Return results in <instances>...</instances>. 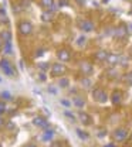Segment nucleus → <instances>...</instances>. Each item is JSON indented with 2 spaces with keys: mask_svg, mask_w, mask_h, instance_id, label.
Listing matches in <instances>:
<instances>
[{
  "mask_svg": "<svg viewBox=\"0 0 132 147\" xmlns=\"http://www.w3.org/2000/svg\"><path fill=\"white\" fill-rule=\"evenodd\" d=\"M64 72H65V67L61 62L53 64V67H51V75L53 76H60V75H63Z\"/></svg>",
  "mask_w": 132,
  "mask_h": 147,
  "instance_id": "nucleus-3",
  "label": "nucleus"
},
{
  "mask_svg": "<svg viewBox=\"0 0 132 147\" xmlns=\"http://www.w3.org/2000/svg\"><path fill=\"white\" fill-rule=\"evenodd\" d=\"M105 147H115V146H114V144H107Z\"/></svg>",
  "mask_w": 132,
  "mask_h": 147,
  "instance_id": "nucleus-38",
  "label": "nucleus"
},
{
  "mask_svg": "<svg viewBox=\"0 0 132 147\" xmlns=\"http://www.w3.org/2000/svg\"><path fill=\"white\" fill-rule=\"evenodd\" d=\"M0 38H1L4 42H6V41H12V33L7 31V30H4V31L0 33Z\"/></svg>",
  "mask_w": 132,
  "mask_h": 147,
  "instance_id": "nucleus-16",
  "label": "nucleus"
},
{
  "mask_svg": "<svg viewBox=\"0 0 132 147\" xmlns=\"http://www.w3.org/2000/svg\"><path fill=\"white\" fill-rule=\"evenodd\" d=\"M3 53L4 54H7V55H12L13 54V45H12V41H6L4 42V47H3Z\"/></svg>",
  "mask_w": 132,
  "mask_h": 147,
  "instance_id": "nucleus-15",
  "label": "nucleus"
},
{
  "mask_svg": "<svg viewBox=\"0 0 132 147\" xmlns=\"http://www.w3.org/2000/svg\"><path fill=\"white\" fill-rule=\"evenodd\" d=\"M81 84H82L84 88H91V81H90V79H82Z\"/></svg>",
  "mask_w": 132,
  "mask_h": 147,
  "instance_id": "nucleus-26",
  "label": "nucleus"
},
{
  "mask_svg": "<svg viewBox=\"0 0 132 147\" xmlns=\"http://www.w3.org/2000/svg\"><path fill=\"white\" fill-rule=\"evenodd\" d=\"M19 31H20V34H23V36L31 34V31H33L31 23H30V21H21L19 24Z\"/></svg>",
  "mask_w": 132,
  "mask_h": 147,
  "instance_id": "nucleus-2",
  "label": "nucleus"
},
{
  "mask_svg": "<svg viewBox=\"0 0 132 147\" xmlns=\"http://www.w3.org/2000/svg\"><path fill=\"white\" fill-rule=\"evenodd\" d=\"M0 50H1V38H0Z\"/></svg>",
  "mask_w": 132,
  "mask_h": 147,
  "instance_id": "nucleus-41",
  "label": "nucleus"
},
{
  "mask_svg": "<svg viewBox=\"0 0 132 147\" xmlns=\"http://www.w3.org/2000/svg\"><path fill=\"white\" fill-rule=\"evenodd\" d=\"M80 28H81L82 31H85V33H90V31L94 30V24H93V21H90V20H84V21L80 24Z\"/></svg>",
  "mask_w": 132,
  "mask_h": 147,
  "instance_id": "nucleus-8",
  "label": "nucleus"
},
{
  "mask_svg": "<svg viewBox=\"0 0 132 147\" xmlns=\"http://www.w3.org/2000/svg\"><path fill=\"white\" fill-rule=\"evenodd\" d=\"M43 54H44V50H37V53H36V57H41Z\"/></svg>",
  "mask_w": 132,
  "mask_h": 147,
  "instance_id": "nucleus-33",
  "label": "nucleus"
},
{
  "mask_svg": "<svg viewBox=\"0 0 132 147\" xmlns=\"http://www.w3.org/2000/svg\"><path fill=\"white\" fill-rule=\"evenodd\" d=\"M37 67L40 68V69H41V71H46V69L48 68V64H46V62H38Z\"/></svg>",
  "mask_w": 132,
  "mask_h": 147,
  "instance_id": "nucleus-27",
  "label": "nucleus"
},
{
  "mask_svg": "<svg viewBox=\"0 0 132 147\" xmlns=\"http://www.w3.org/2000/svg\"><path fill=\"white\" fill-rule=\"evenodd\" d=\"M80 1H81V0H80Z\"/></svg>",
  "mask_w": 132,
  "mask_h": 147,
  "instance_id": "nucleus-45",
  "label": "nucleus"
},
{
  "mask_svg": "<svg viewBox=\"0 0 132 147\" xmlns=\"http://www.w3.org/2000/svg\"><path fill=\"white\" fill-rule=\"evenodd\" d=\"M111 99H112V103H115V105L119 103V102H121V93L118 91H115L112 93V98H111Z\"/></svg>",
  "mask_w": 132,
  "mask_h": 147,
  "instance_id": "nucleus-20",
  "label": "nucleus"
},
{
  "mask_svg": "<svg viewBox=\"0 0 132 147\" xmlns=\"http://www.w3.org/2000/svg\"><path fill=\"white\" fill-rule=\"evenodd\" d=\"M124 81H125V84H127V85L132 86V71L131 72H128L125 76H124Z\"/></svg>",
  "mask_w": 132,
  "mask_h": 147,
  "instance_id": "nucleus-21",
  "label": "nucleus"
},
{
  "mask_svg": "<svg viewBox=\"0 0 132 147\" xmlns=\"http://www.w3.org/2000/svg\"><path fill=\"white\" fill-rule=\"evenodd\" d=\"M68 84H70V81H68L67 78H61V79H60V82H58V85H60L61 88H67V86H68Z\"/></svg>",
  "mask_w": 132,
  "mask_h": 147,
  "instance_id": "nucleus-22",
  "label": "nucleus"
},
{
  "mask_svg": "<svg viewBox=\"0 0 132 147\" xmlns=\"http://www.w3.org/2000/svg\"><path fill=\"white\" fill-rule=\"evenodd\" d=\"M24 147H37L36 144H27V146H24Z\"/></svg>",
  "mask_w": 132,
  "mask_h": 147,
  "instance_id": "nucleus-37",
  "label": "nucleus"
},
{
  "mask_svg": "<svg viewBox=\"0 0 132 147\" xmlns=\"http://www.w3.org/2000/svg\"><path fill=\"white\" fill-rule=\"evenodd\" d=\"M0 82H1V78H0Z\"/></svg>",
  "mask_w": 132,
  "mask_h": 147,
  "instance_id": "nucleus-42",
  "label": "nucleus"
},
{
  "mask_svg": "<svg viewBox=\"0 0 132 147\" xmlns=\"http://www.w3.org/2000/svg\"><path fill=\"white\" fill-rule=\"evenodd\" d=\"M108 1H110V0H102V3H108Z\"/></svg>",
  "mask_w": 132,
  "mask_h": 147,
  "instance_id": "nucleus-39",
  "label": "nucleus"
},
{
  "mask_svg": "<svg viewBox=\"0 0 132 147\" xmlns=\"http://www.w3.org/2000/svg\"><path fill=\"white\" fill-rule=\"evenodd\" d=\"M81 72L84 74V75H90V74L94 71V68H93V65L90 64V62H81Z\"/></svg>",
  "mask_w": 132,
  "mask_h": 147,
  "instance_id": "nucleus-11",
  "label": "nucleus"
},
{
  "mask_svg": "<svg viewBox=\"0 0 132 147\" xmlns=\"http://www.w3.org/2000/svg\"><path fill=\"white\" fill-rule=\"evenodd\" d=\"M53 136H54V130L47 129V130H44V133H43V136H41V140H43V142H50V140L53 139Z\"/></svg>",
  "mask_w": 132,
  "mask_h": 147,
  "instance_id": "nucleus-12",
  "label": "nucleus"
},
{
  "mask_svg": "<svg viewBox=\"0 0 132 147\" xmlns=\"http://www.w3.org/2000/svg\"><path fill=\"white\" fill-rule=\"evenodd\" d=\"M94 98L98 100V102H101V103H105V102L108 100V95H107V92H104L102 89H95L94 91Z\"/></svg>",
  "mask_w": 132,
  "mask_h": 147,
  "instance_id": "nucleus-4",
  "label": "nucleus"
},
{
  "mask_svg": "<svg viewBox=\"0 0 132 147\" xmlns=\"http://www.w3.org/2000/svg\"><path fill=\"white\" fill-rule=\"evenodd\" d=\"M128 33H132V24H128V28H127Z\"/></svg>",
  "mask_w": 132,
  "mask_h": 147,
  "instance_id": "nucleus-36",
  "label": "nucleus"
},
{
  "mask_svg": "<svg viewBox=\"0 0 132 147\" xmlns=\"http://www.w3.org/2000/svg\"><path fill=\"white\" fill-rule=\"evenodd\" d=\"M63 6H67V0H60V7Z\"/></svg>",
  "mask_w": 132,
  "mask_h": 147,
  "instance_id": "nucleus-34",
  "label": "nucleus"
},
{
  "mask_svg": "<svg viewBox=\"0 0 132 147\" xmlns=\"http://www.w3.org/2000/svg\"><path fill=\"white\" fill-rule=\"evenodd\" d=\"M0 68L3 69V72L6 74L7 76H14V75H16V71H14L12 62L7 61V59H1V61H0Z\"/></svg>",
  "mask_w": 132,
  "mask_h": 147,
  "instance_id": "nucleus-1",
  "label": "nucleus"
},
{
  "mask_svg": "<svg viewBox=\"0 0 132 147\" xmlns=\"http://www.w3.org/2000/svg\"><path fill=\"white\" fill-rule=\"evenodd\" d=\"M127 136H128V131H127L125 129H118V130H115V133H114V139H115L116 142L125 140Z\"/></svg>",
  "mask_w": 132,
  "mask_h": 147,
  "instance_id": "nucleus-5",
  "label": "nucleus"
},
{
  "mask_svg": "<svg viewBox=\"0 0 132 147\" xmlns=\"http://www.w3.org/2000/svg\"><path fill=\"white\" fill-rule=\"evenodd\" d=\"M6 112V103L4 102H0V115H3Z\"/></svg>",
  "mask_w": 132,
  "mask_h": 147,
  "instance_id": "nucleus-29",
  "label": "nucleus"
},
{
  "mask_svg": "<svg viewBox=\"0 0 132 147\" xmlns=\"http://www.w3.org/2000/svg\"><path fill=\"white\" fill-rule=\"evenodd\" d=\"M38 79H40V81H46V75H44V72H41L38 75Z\"/></svg>",
  "mask_w": 132,
  "mask_h": 147,
  "instance_id": "nucleus-31",
  "label": "nucleus"
},
{
  "mask_svg": "<svg viewBox=\"0 0 132 147\" xmlns=\"http://www.w3.org/2000/svg\"><path fill=\"white\" fill-rule=\"evenodd\" d=\"M108 55L110 54H108L105 50H99V51H97V53H95V58H97L98 61H107Z\"/></svg>",
  "mask_w": 132,
  "mask_h": 147,
  "instance_id": "nucleus-13",
  "label": "nucleus"
},
{
  "mask_svg": "<svg viewBox=\"0 0 132 147\" xmlns=\"http://www.w3.org/2000/svg\"><path fill=\"white\" fill-rule=\"evenodd\" d=\"M60 102H61V105H63V106H65V108H70V106H71V102H70V100H67V99H61Z\"/></svg>",
  "mask_w": 132,
  "mask_h": 147,
  "instance_id": "nucleus-28",
  "label": "nucleus"
},
{
  "mask_svg": "<svg viewBox=\"0 0 132 147\" xmlns=\"http://www.w3.org/2000/svg\"><path fill=\"white\" fill-rule=\"evenodd\" d=\"M30 4V0H23V7H27Z\"/></svg>",
  "mask_w": 132,
  "mask_h": 147,
  "instance_id": "nucleus-35",
  "label": "nucleus"
},
{
  "mask_svg": "<svg viewBox=\"0 0 132 147\" xmlns=\"http://www.w3.org/2000/svg\"><path fill=\"white\" fill-rule=\"evenodd\" d=\"M73 103L76 105V108H84L85 106V100L84 99H81V98H74V100H73Z\"/></svg>",
  "mask_w": 132,
  "mask_h": 147,
  "instance_id": "nucleus-17",
  "label": "nucleus"
},
{
  "mask_svg": "<svg viewBox=\"0 0 132 147\" xmlns=\"http://www.w3.org/2000/svg\"><path fill=\"white\" fill-rule=\"evenodd\" d=\"M1 99L3 100H12V95H10V92H7V91H4V92H1Z\"/></svg>",
  "mask_w": 132,
  "mask_h": 147,
  "instance_id": "nucleus-24",
  "label": "nucleus"
},
{
  "mask_svg": "<svg viewBox=\"0 0 132 147\" xmlns=\"http://www.w3.org/2000/svg\"><path fill=\"white\" fill-rule=\"evenodd\" d=\"M80 119H81V122L84 125H90L91 123V117L88 115H85V113H80Z\"/></svg>",
  "mask_w": 132,
  "mask_h": 147,
  "instance_id": "nucleus-19",
  "label": "nucleus"
},
{
  "mask_svg": "<svg viewBox=\"0 0 132 147\" xmlns=\"http://www.w3.org/2000/svg\"><path fill=\"white\" fill-rule=\"evenodd\" d=\"M57 57H58V59H60L61 62H67V61H70L71 54H70L68 50H60V51L57 53Z\"/></svg>",
  "mask_w": 132,
  "mask_h": 147,
  "instance_id": "nucleus-6",
  "label": "nucleus"
},
{
  "mask_svg": "<svg viewBox=\"0 0 132 147\" xmlns=\"http://www.w3.org/2000/svg\"><path fill=\"white\" fill-rule=\"evenodd\" d=\"M48 92H50V93H54V95H56V93H57V89H56V88H53V86H50V88H48Z\"/></svg>",
  "mask_w": 132,
  "mask_h": 147,
  "instance_id": "nucleus-32",
  "label": "nucleus"
},
{
  "mask_svg": "<svg viewBox=\"0 0 132 147\" xmlns=\"http://www.w3.org/2000/svg\"><path fill=\"white\" fill-rule=\"evenodd\" d=\"M51 18H53V11H50V10H47V11H44L41 14V20L43 21H50Z\"/></svg>",
  "mask_w": 132,
  "mask_h": 147,
  "instance_id": "nucleus-18",
  "label": "nucleus"
},
{
  "mask_svg": "<svg viewBox=\"0 0 132 147\" xmlns=\"http://www.w3.org/2000/svg\"><path fill=\"white\" fill-rule=\"evenodd\" d=\"M77 134L80 136V139H81V140H87V139H88V134H87V133H84L81 129H77Z\"/></svg>",
  "mask_w": 132,
  "mask_h": 147,
  "instance_id": "nucleus-23",
  "label": "nucleus"
},
{
  "mask_svg": "<svg viewBox=\"0 0 132 147\" xmlns=\"http://www.w3.org/2000/svg\"><path fill=\"white\" fill-rule=\"evenodd\" d=\"M40 4L43 9H47L50 11H54L56 10V4H54V0H40Z\"/></svg>",
  "mask_w": 132,
  "mask_h": 147,
  "instance_id": "nucleus-9",
  "label": "nucleus"
},
{
  "mask_svg": "<svg viewBox=\"0 0 132 147\" xmlns=\"http://www.w3.org/2000/svg\"><path fill=\"white\" fill-rule=\"evenodd\" d=\"M85 41H87V38H85V36L78 37V40H77V45H80V47H82V45L85 44Z\"/></svg>",
  "mask_w": 132,
  "mask_h": 147,
  "instance_id": "nucleus-25",
  "label": "nucleus"
},
{
  "mask_svg": "<svg viewBox=\"0 0 132 147\" xmlns=\"http://www.w3.org/2000/svg\"><path fill=\"white\" fill-rule=\"evenodd\" d=\"M131 14H132V10H131Z\"/></svg>",
  "mask_w": 132,
  "mask_h": 147,
  "instance_id": "nucleus-43",
  "label": "nucleus"
},
{
  "mask_svg": "<svg viewBox=\"0 0 132 147\" xmlns=\"http://www.w3.org/2000/svg\"><path fill=\"white\" fill-rule=\"evenodd\" d=\"M0 147H1V144H0Z\"/></svg>",
  "mask_w": 132,
  "mask_h": 147,
  "instance_id": "nucleus-44",
  "label": "nucleus"
},
{
  "mask_svg": "<svg viewBox=\"0 0 132 147\" xmlns=\"http://www.w3.org/2000/svg\"><path fill=\"white\" fill-rule=\"evenodd\" d=\"M107 62H108L110 65H116V64L119 62V55L110 54V55H108V58H107Z\"/></svg>",
  "mask_w": 132,
  "mask_h": 147,
  "instance_id": "nucleus-14",
  "label": "nucleus"
},
{
  "mask_svg": "<svg viewBox=\"0 0 132 147\" xmlns=\"http://www.w3.org/2000/svg\"><path fill=\"white\" fill-rule=\"evenodd\" d=\"M128 34V31H127V28L125 27H118V28H114V38H124V37Z\"/></svg>",
  "mask_w": 132,
  "mask_h": 147,
  "instance_id": "nucleus-10",
  "label": "nucleus"
},
{
  "mask_svg": "<svg viewBox=\"0 0 132 147\" xmlns=\"http://www.w3.org/2000/svg\"><path fill=\"white\" fill-rule=\"evenodd\" d=\"M0 125H3V119L1 117H0Z\"/></svg>",
  "mask_w": 132,
  "mask_h": 147,
  "instance_id": "nucleus-40",
  "label": "nucleus"
},
{
  "mask_svg": "<svg viewBox=\"0 0 132 147\" xmlns=\"http://www.w3.org/2000/svg\"><path fill=\"white\" fill-rule=\"evenodd\" d=\"M64 115H65L67 117H70L71 120H74V119H76V116H74V115H73L71 112H68V110H65V112H64Z\"/></svg>",
  "mask_w": 132,
  "mask_h": 147,
  "instance_id": "nucleus-30",
  "label": "nucleus"
},
{
  "mask_svg": "<svg viewBox=\"0 0 132 147\" xmlns=\"http://www.w3.org/2000/svg\"><path fill=\"white\" fill-rule=\"evenodd\" d=\"M33 123H34L36 126H38V127L48 129V122H47V119H44V117H41V116L34 117V119H33Z\"/></svg>",
  "mask_w": 132,
  "mask_h": 147,
  "instance_id": "nucleus-7",
  "label": "nucleus"
}]
</instances>
